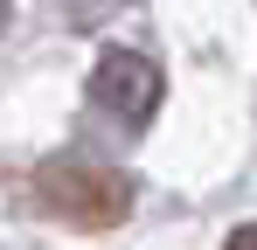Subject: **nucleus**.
Returning a JSON list of instances; mask_svg holds the SVG:
<instances>
[{
  "instance_id": "nucleus-1",
  "label": "nucleus",
  "mask_w": 257,
  "mask_h": 250,
  "mask_svg": "<svg viewBox=\"0 0 257 250\" xmlns=\"http://www.w3.org/2000/svg\"><path fill=\"white\" fill-rule=\"evenodd\" d=\"M35 202L70 229H118L132 215V174L84 160V153H63V160L35 167Z\"/></svg>"
},
{
  "instance_id": "nucleus-2",
  "label": "nucleus",
  "mask_w": 257,
  "mask_h": 250,
  "mask_svg": "<svg viewBox=\"0 0 257 250\" xmlns=\"http://www.w3.org/2000/svg\"><path fill=\"white\" fill-rule=\"evenodd\" d=\"M90 97L118 125H146L160 111V70H153L139 49H104V56H97V77H90Z\"/></svg>"
},
{
  "instance_id": "nucleus-3",
  "label": "nucleus",
  "mask_w": 257,
  "mask_h": 250,
  "mask_svg": "<svg viewBox=\"0 0 257 250\" xmlns=\"http://www.w3.org/2000/svg\"><path fill=\"white\" fill-rule=\"evenodd\" d=\"M222 250H257V222H243V229H236V236H229Z\"/></svg>"
},
{
  "instance_id": "nucleus-4",
  "label": "nucleus",
  "mask_w": 257,
  "mask_h": 250,
  "mask_svg": "<svg viewBox=\"0 0 257 250\" xmlns=\"http://www.w3.org/2000/svg\"><path fill=\"white\" fill-rule=\"evenodd\" d=\"M7 14H14V0H0V28H7Z\"/></svg>"
}]
</instances>
